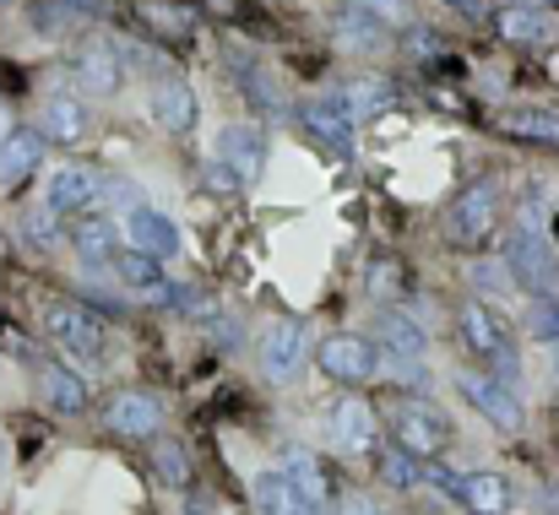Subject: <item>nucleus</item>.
Returning a JSON list of instances; mask_svg holds the SVG:
<instances>
[{
	"label": "nucleus",
	"mask_w": 559,
	"mask_h": 515,
	"mask_svg": "<svg viewBox=\"0 0 559 515\" xmlns=\"http://www.w3.org/2000/svg\"><path fill=\"white\" fill-rule=\"evenodd\" d=\"M16 228H22L27 250H60V239H66V228H60V212H55V206H27Z\"/></svg>",
	"instance_id": "33"
},
{
	"label": "nucleus",
	"mask_w": 559,
	"mask_h": 515,
	"mask_svg": "<svg viewBox=\"0 0 559 515\" xmlns=\"http://www.w3.org/2000/svg\"><path fill=\"white\" fill-rule=\"evenodd\" d=\"M343 515H385V511H374L370 500H348V505H343Z\"/></svg>",
	"instance_id": "41"
},
{
	"label": "nucleus",
	"mask_w": 559,
	"mask_h": 515,
	"mask_svg": "<svg viewBox=\"0 0 559 515\" xmlns=\"http://www.w3.org/2000/svg\"><path fill=\"white\" fill-rule=\"evenodd\" d=\"M326 445L337 451V456H365L380 445V423H374V407L365 396H337L332 407H326Z\"/></svg>",
	"instance_id": "5"
},
{
	"label": "nucleus",
	"mask_w": 559,
	"mask_h": 515,
	"mask_svg": "<svg viewBox=\"0 0 559 515\" xmlns=\"http://www.w3.org/2000/svg\"><path fill=\"white\" fill-rule=\"evenodd\" d=\"M228 65H234V76H239V93L261 109V115H283V93L272 87V76L255 65V60H245V55H228Z\"/></svg>",
	"instance_id": "28"
},
{
	"label": "nucleus",
	"mask_w": 559,
	"mask_h": 515,
	"mask_svg": "<svg viewBox=\"0 0 559 515\" xmlns=\"http://www.w3.org/2000/svg\"><path fill=\"white\" fill-rule=\"evenodd\" d=\"M343 104H348L354 120H370V115H380V109L396 104V87H391L385 76H359V82L343 87Z\"/></svg>",
	"instance_id": "30"
},
{
	"label": "nucleus",
	"mask_w": 559,
	"mask_h": 515,
	"mask_svg": "<svg viewBox=\"0 0 559 515\" xmlns=\"http://www.w3.org/2000/svg\"><path fill=\"white\" fill-rule=\"evenodd\" d=\"M506 266H511V277H516V283H527L538 299L555 288V277H559L555 250L544 244V233H538V228H516V233L506 239Z\"/></svg>",
	"instance_id": "11"
},
{
	"label": "nucleus",
	"mask_w": 559,
	"mask_h": 515,
	"mask_svg": "<svg viewBox=\"0 0 559 515\" xmlns=\"http://www.w3.org/2000/svg\"><path fill=\"white\" fill-rule=\"evenodd\" d=\"M374 472H380V483H391V489H418V483H424V462H418L413 451H402L396 440L374 456Z\"/></svg>",
	"instance_id": "31"
},
{
	"label": "nucleus",
	"mask_w": 559,
	"mask_h": 515,
	"mask_svg": "<svg viewBox=\"0 0 559 515\" xmlns=\"http://www.w3.org/2000/svg\"><path fill=\"white\" fill-rule=\"evenodd\" d=\"M294 120L326 147V153H337V158H354V147H359V136H354V115H348V104H343V93H321V98H305L299 109H294Z\"/></svg>",
	"instance_id": "4"
},
{
	"label": "nucleus",
	"mask_w": 559,
	"mask_h": 515,
	"mask_svg": "<svg viewBox=\"0 0 559 515\" xmlns=\"http://www.w3.org/2000/svg\"><path fill=\"white\" fill-rule=\"evenodd\" d=\"M489 22H495V33H500L506 44H538V38L549 33L544 11H533V5H500Z\"/></svg>",
	"instance_id": "29"
},
{
	"label": "nucleus",
	"mask_w": 559,
	"mask_h": 515,
	"mask_svg": "<svg viewBox=\"0 0 559 515\" xmlns=\"http://www.w3.org/2000/svg\"><path fill=\"white\" fill-rule=\"evenodd\" d=\"M385 38H391V33H385L380 11H370L365 0H354V5L337 11V44H343L348 55H380Z\"/></svg>",
	"instance_id": "19"
},
{
	"label": "nucleus",
	"mask_w": 559,
	"mask_h": 515,
	"mask_svg": "<svg viewBox=\"0 0 559 515\" xmlns=\"http://www.w3.org/2000/svg\"><path fill=\"white\" fill-rule=\"evenodd\" d=\"M456 337L462 347L478 358V363H489L495 369V380H506L511 391H516V380H522V358H516V337H511V326L489 310V304H462V315H456Z\"/></svg>",
	"instance_id": "1"
},
{
	"label": "nucleus",
	"mask_w": 559,
	"mask_h": 515,
	"mask_svg": "<svg viewBox=\"0 0 559 515\" xmlns=\"http://www.w3.org/2000/svg\"><path fill=\"white\" fill-rule=\"evenodd\" d=\"M153 472H158V483H169V489H186L190 483V456H186V445H158L153 451Z\"/></svg>",
	"instance_id": "34"
},
{
	"label": "nucleus",
	"mask_w": 559,
	"mask_h": 515,
	"mask_svg": "<svg viewBox=\"0 0 559 515\" xmlns=\"http://www.w3.org/2000/svg\"><path fill=\"white\" fill-rule=\"evenodd\" d=\"M71 76H76L82 98H115V93H120V82H126V60H120V49H115V44L93 38V44H82V49H76Z\"/></svg>",
	"instance_id": "12"
},
{
	"label": "nucleus",
	"mask_w": 559,
	"mask_h": 515,
	"mask_svg": "<svg viewBox=\"0 0 559 515\" xmlns=\"http://www.w3.org/2000/svg\"><path fill=\"white\" fill-rule=\"evenodd\" d=\"M131 294H142V299H169V277H164V261H153V255H142V250H120L115 255V266H109Z\"/></svg>",
	"instance_id": "24"
},
{
	"label": "nucleus",
	"mask_w": 559,
	"mask_h": 515,
	"mask_svg": "<svg viewBox=\"0 0 559 515\" xmlns=\"http://www.w3.org/2000/svg\"><path fill=\"white\" fill-rule=\"evenodd\" d=\"M217 164L234 173L239 184L261 179V169H266V136H261L255 125H245V120L223 125V131H217Z\"/></svg>",
	"instance_id": "15"
},
{
	"label": "nucleus",
	"mask_w": 559,
	"mask_h": 515,
	"mask_svg": "<svg viewBox=\"0 0 559 515\" xmlns=\"http://www.w3.org/2000/svg\"><path fill=\"white\" fill-rule=\"evenodd\" d=\"M104 201H120L126 212H131V206H147V201H142V190H136L131 179H120V173H115V179H104Z\"/></svg>",
	"instance_id": "37"
},
{
	"label": "nucleus",
	"mask_w": 559,
	"mask_h": 515,
	"mask_svg": "<svg viewBox=\"0 0 559 515\" xmlns=\"http://www.w3.org/2000/svg\"><path fill=\"white\" fill-rule=\"evenodd\" d=\"M374 337H380L385 363L407 374V385H418V380H424V374H418V363H424V352H429V337H424V326H418L407 310H380Z\"/></svg>",
	"instance_id": "8"
},
{
	"label": "nucleus",
	"mask_w": 559,
	"mask_h": 515,
	"mask_svg": "<svg viewBox=\"0 0 559 515\" xmlns=\"http://www.w3.org/2000/svg\"><path fill=\"white\" fill-rule=\"evenodd\" d=\"M38 164H44V136H38V131H11V136L0 142V184L33 179Z\"/></svg>",
	"instance_id": "25"
},
{
	"label": "nucleus",
	"mask_w": 559,
	"mask_h": 515,
	"mask_svg": "<svg viewBox=\"0 0 559 515\" xmlns=\"http://www.w3.org/2000/svg\"><path fill=\"white\" fill-rule=\"evenodd\" d=\"M310 363V332L305 321H272L266 337H261V374L272 385H294Z\"/></svg>",
	"instance_id": "6"
},
{
	"label": "nucleus",
	"mask_w": 559,
	"mask_h": 515,
	"mask_svg": "<svg viewBox=\"0 0 559 515\" xmlns=\"http://www.w3.org/2000/svg\"><path fill=\"white\" fill-rule=\"evenodd\" d=\"M456 391H462V402H467L473 412H484L500 434H516V429H522V402H516V391H511L506 380L467 369V374H456Z\"/></svg>",
	"instance_id": "10"
},
{
	"label": "nucleus",
	"mask_w": 559,
	"mask_h": 515,
	"mask_svg": "<svg viewBox=\"0 0 559 515\" xmlns=\"http://www.w3.org/2000/svg\"><path fill=\"white\" fill-rule=\"evenodd\" d=\"M462 505L473 515H506L511 511V483L500 472H473V478H462Z\"/></svg>",
	"instance_id": "26"
},
{
	"label": "nucleus",
	"mask_w": 559,
	"mask_h": 515,
	"mask_svg": "<svg viewBox=\"0 0 559 515\" xmlns=\"http://www.w3.org/2000/svg\"><path fill=\"white\" fill-rule=\"evenodd\" d=\"M38 136H44V142H60V147H76V142L87 136V104H82L76 93L44 98V109H38Z\"/></svg>",
	"instance_id": "17"
},
{
	"label": "nucleus",
	"mask_w": 559,
	"mask_h": 515,
	"mask_svg": "<svg viewBox=\"0 0 559 515\" xmlns=\"http://www.w3.org/2000/svg\"><path fill=\"white\" fill-rule=\"evenodd\" d=\"M136 11H142V22H147L158 38H190V33H195V16H190L186 5H175V0H142Z\"/></svg>",
	"instance_id": "32"
},
{
	"label": "nucleus",
	"mask_w": 559,
	"mask_h": 515,
	"mask_svg": "<svg viewBox=\"0 0 559 515\" xmlns=\"http://www.w3.org/2000/svg\"><path fill=\"white\" fill-rule=\"evenodd\" d=\"M277 472L305 494V500H316L321 511L337 500V483H332V472L321 467V456H310V451H283V462H277Z\"/></svg>",
	"instance_id": "20"
},
{
	"label": "nucleus",
	"mask_w": 559,
	"mask_h": 515,
	"mask_svg": "<svg viewBox=\"0 0 559 515\" xmlns=\"http://www.w3.org/2000/svg\"><path fill=\"white\" fill-rule=\"evenodd\" d=\"M316 363L326 380H343V385H365L374 369H380V347L359 332H337V337H321L316 347Z\"/></svg>",
	"instance_id": "9"
},
{
	"label": "nucleus",
	"mask_w": 559,
	"mask_h": 515,
	"mask_svg": "<svg viewBox=\"0 0 559 515\" xmlns=\"http://www.w3.org/2000/svg\"><path fill=\"white\" fill-rule=\"evenodd\" d=\"M0 472H5V434H0Z\"/></svg>",
	"instance_id": "42"
},
{
	"label": "nucleus",
	"mask_w": 559,
	"mask_h": 515,
	"mask_svg": "<svg viewBox=\"0 0 559 515\" xmlns=\"http://www.w3.org/2000/svg\"><path fill=\"white\" fill-rule=\"evenodd\" d=\"M126 244L153 255V261H175L180 255V228L158 206H131L126 212Z\"/></svg>",
	"instance_id": "16"
},
{
	"label": "nucleus",
	"mask_w": 559,
	"mask_h": 515,
	"mask_svg": "<svg viewBox=\"0 0 559 515\" xmlns=\"http://www.w3.org/2000/svg\"><path fill=\"white\" fill-rule=\"evenodd\" d=\"M66 239H71V250L82 255V266H115V255H120V228H115L104 212L76 217Z\"/></svg>",
	"instance_id": "18"
},
{
	"label": "nucleus",
	"mask_w": 559,
	"mask_h": 515,
	"mask_svg": "<svg viewBox=\"0 0 559 515\" xmlns=\"http://www.w3.org/2000/svg\"><path fill=\"white\" fill-rule=\"evenodd\" d=\"M255 515H326L316 500H305L277 467L255 472Z\"/></svg>",
	"instance_id": "23"
},
{
	"label": "nucleus",
	"mask_w": 559,
	"mask_h": 515,
	"mask_svg": "<svg viewBox=\"0 0 559 515\" xmlns=\"http://www.w3.org/2000/svg\"><path fill=\"white\" fill-rule=\"evenodd\" d=\"M217 5H234V0H217Z\"/></svg>",
	"instance_id": "45"
},
{
	"label": "nucleus",
	"mask_w": 559,
	"mask_h": 515,
	"mask_svg": "<svg viewBox=\"0 0 559 515\" xmlns=\"http://www.w3.org/2000/svg\"><path fill=\"white\" fill-rule=\"evenodd\" d=\"M153 120L169 136H186L190 125H195V93H190L180 76H158L153 82Z\"/></svg>",
	"instance_id": "21"
},
{
	"label": "nucleus",
	"mask_w": 559,
	"mask_h": 515,
	"mask_svg": "<svg viewBox=\"0 0 559 515\" xmlns=\"http://www.w3.org/2000/svg\"><path fill=\"white\" fill-rule=\"evenodd\" d=\"M500 131H506V136H516V142L559 147V115L555 109H511V115L500 120Z\"/></svg>",
	"instance_id": "27"
},
{
	"label": "nucleus",
	"mask_w": 559,
	"mask_h": 515,
	"mask_svg": "<svg viewBox=\"0 0 559 515\" xmlns=\"http://www.w3.org/2000/svg\"><path fill=\"white\" fill-rule=\"evenodd\" d=\"M98 201H104V179L82 164H60L44 184V206H55L60 217H87Z\"/></svg>",
	"instance_id": "14"
},
{
	"label": "nucleus",
	"mask_w": 559,
	"mask_h": 515,
	"mask_svg": "<svg viewBox=\"0 0 559 515\" xmlns=\"http://www.w3.org/2000/svg\"><path fill=\"white\" fill-rule=\"evenodd\" d=\"M104 429L126 434V440H153L164 429V402L147 396V391H115L104 402Z\"/></svg>",
	"instance_id": "13"
},
{
	"label": "nucleus",
	"mask_w": 559,
	"mask_h": 515,
	"mask_svg": "<svg viewBox=\"0 0 559 515\" xmlns=\"http://www.w3.org/2000/svg\"><path fill=\"white\" fill-rule=\"evenodd\" d=\"M44 332H49V343L60 347V352H71V358H82V363H98L104 347H109L104 321H98L87 304H49V310H44Z\"/></svg>",
	"instance_id": "3"
},
{
	"label": "nucleus",
	"mask_w": 559,
	"mask_h": 515,
	"mask_svg": "<svg viewBox=\"0 0 559 515\" xmlns=\"http://www.w3.org/2000/svg\"><path fill=\"white\" fill-rule=\"evenodd\" d=\"M396 283H402V266L396 261H380L370 272V294L374 299H396Z\"/></svg>",
	"instance_id": "36"
},
{
	"label": "nucleus",
	"mask_w": 559,
	"mask_h": 515,
	"mask_svg": "<svg viewBox=\"0 0 559 515\" xmlns=\"http://www.w3.org/2000/svg\"><path fill=\"white\" fill-rule=\"evenodd\" d=\"M385 423H391V434H396V445L402 451H413L418 462H429L435 451H445L451 445V418L429 402V396H418V391H407V396H391V407H385Z\"/></svg>",
	"instance_id": "2"
},
{
	"label": "nucleus",
	"mask_w": 559,
	"mask_h": 515,
	"mask_svg": "<svg viewBox=\"0 0 559 515\" xmlns=\"http://www.w3.org/2000/svg\"><path fill=\"white\" fill-rule=\"evenodd\" d=\"M495 217H500V184L484 179V184H473V190L456 195V206H451V217H445V239H451L456 250H473V244L489 239Z\"/></svg>",
	"instance_id": "7"
},
{
	"label": "nucleus",
	"mask_w": 559,
	"mask_h": 515,
	"mask_svg": "<svg viewBox=\"0 0 559 515\" xmlns=\"http://www.w3.org/2000/svg\"><path fill=\"white\" fill-rule=\"evenodd\" d=\"M527 332H533L538 343H555L559 347V299H555V294L533 299V310H527Z\"/></svg>",
	"instance_id": "35"
},
{
	"label": "nucleus",
	"mask_w": 559,
	"mask_h": 515,
	"mask_svg": "<svg viewBox=\"0 0 559 515\" xmlns=\"http://www.w3.org/2000/svg\"><path fill=\"white\" fill-rule=\"evenodd\" d=\"M217 347H223V352L239 347V326H234V321H217Z\"/></svg>",
	"instance_id": "39"
},
{
	"label": "nucleus",
	"mask_w": 559,
	"mask_h": 515,
	"mask_svg": "<svg viewBox=\"0 0 559 515\" xmlns=\"http://www.w3.org/2000/svg\"><path fill=\"white\" fill-rule=\"evenodd\" d=\"M451 11H462V16H489V0H445Z\"/></svg>",
	"instance_id": "40"
},
{
	"label": "nucleus",
	"mask_w": 559,
	"mask_h": 515,
	"mask_svg": "<svg viewBox=\"0 0 559 515\" xmlns=\"http://www.w3.org/2000/svg\"><path fill=\"white\" fill-rule=\"evenodd\" d=\"M38 396L55 412H66V418L87 412V380L76 369H66V363H38Z\"/></svg>",
	"instance_id": "22"
},
{
	"label": "nucleus",
	"mask_w": 559,
	"mask_h": 515,
	"mask_svg": "<svg viewBox=\"0 0 559 515\" xmlns=\"http://www.w3.org/2000/svg\"><path fill=\"white\" fill-rule=\"evenodd\" d=\"M0 142H5V115H0Z\"/></svg>",
	"instance_id": "43"
},
{
	"label": "nucleus",
	"mask_w": 559,
	"mask_h": 515,
	"mask_svg": "<svg viewBox=\"0 0 559 515\" xmlns=\"http://www.w3.org/2000/svg\"><path fill=\"white\" fill-rule=\"evenodd\" d=\"M206 184H212V190H239V179L223 169V164H206Z\"/></svg>",
	"instance_id": "38"
},
{
	"label": "nucleus",
	"mask_w": 559,
	"mask_h": 515,
	"mask_svg": "<svg viewBox=\"0 0 559 515\" xmlns=\"http://www.w3.org/2000/svg\"><path fill=\"white\" fill-rule=\"evenodd\" d=\"M555 369H559V347H555Z\"/></svg>",
	"instance_id": "44"
}]
</instances>
